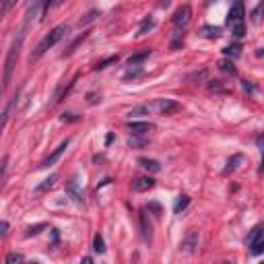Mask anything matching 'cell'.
<instances>
[{
  "mask_svg": "<svg viewBox=\"0 0 264 264\" xmlns=\"http://www.w3.org/2000/svg\"><path fill=\"white\" fill-rule=\"evenodd\" d=\"M68 145H70V138L62 140V143H60L58 147L54 149V153H52V155H48V157L44 159V161H42V165H40V167H50V165H54V163H56V161H58V159L62 157V153H64V151L68 149Z\"/></svg>",
  "mask_w": 264,
  "mask_h": 264,
  "instance_id": "9c48e42d",
  "label": "cell"
},
{
  "mask_svg": "<svg viewBox=\"0 0 264 264\" xmlns=\"http://www.w3.org/2000/svg\"><path fill=\"white\" fill-rule=\"evenodd\" d=\"M23 37H25V29L19 31V37L15 40L11 52L6 56V62H4V79H2V85L8 87L11 85V79H13V72H15V66H17V60H19V50H21V44H23Z\"/></svg>",
  "mask_w": 264,
  "mask_h": 264,
  "instance_id": "3957f363",
  "label": "cell"
},
{
  "mask_svg": "<svg viewBox=\"0 0 264 264\" xmlns=\"http://www.w3.org/2000/svg\"><path fill=\"white\" fill-rule=\"evenodd\" d=\"M140 229H143V238L147 242H151V231H153V227H151V223H147V215L140 213Z\"/></svg>",
  "mask_w": 264,
  "mask_h": 264,
  "instance_id": "2e32d148",
  "label": "cell"
},
{
  "mask_svg": "<svg viewBox=\"0 0 264 264\" xmlns=\"http://www.w3.org/2000/svg\"><path fill=\"white\" fill-rule=\"evenodd\" d=\"M227 23L235 37H243V33H246V8H243L242 0H235V4L227 15Z\"/></svg>",
  "mask_w": 264,
  "mask_h": 264,
  "instance_id": "7a4b0ae2",
  "label": "cell"
},
{
  "mask_svg": "<svg viewBox=\"0 0 264 264\" xmlns=\"http://www.w3.org/2000/svg\"><path fill=\"white\" fill-rule=\"evenodd\" d=\"M151 111H153V106H149V103H145V106H136V108H132L128 111V116H149Z\"/></svg>",
  "mask_w": 264,
  "mask_h": 264,
  "instance_id": "5bb4252c",
  "label": "cell"
},
{
  "mask_svg": "<svg viewBox=\"0 0 264 264\" xmlns=\"http://www.w3.org/2000/svg\"><path fill=\"white\" fill-rule=\"evenodd\" d=\"M219 68L223 70V72H227V74H238V70H235V66H233V62H229V60H221L219 62Z\"/></svg>",
  "mask_w": 264,
  "mask_h": 264,
  "instance_id": "ffe728a7",
  "label": "cell"
},
{
  "mask_svg": "<svg viewBox=\"0 0 264 264\" xmlns=\"http://www.w3.org/2000/svg\"><path fill=\"white\" fill-rule=\"evenodd\" d=\"M190 204V196H186V194H182V196H177V200H176V204H174V213H177L180 215L186 206Z\"/></svg>",
  "mask_w": 264,
  "mask_h": 264,
  "instance_id": "e0dca14e",
  "label": "cell"
},
{
  "mask_svg": "<svg viewBox=\"0 0 264 264\" xmlns=\"http://www.w3.org/2000/svg\"><path fill=\"white\" fill-rule=\"evenodd\" d=\"M260 8H262V4H258L256 8H254V13H252V21H254V23L260 21Z\"/></svg>",
  "mask_w": 264,
  "mask_h": 264,
  "instance_id": "4dcf8cb0",
  "label": "cell"
},
{
  "mask_svg": "<svg viewBox=\"0 0 264 264\" xmlns=\"http://www.w3.org/2000/svg\"><path fill=\"white\" fill-rule=\"evenodd\" d=\"M155 126L151 122H128V130L132 132V136H140V134H147Z\"/></svg>",
  "mask_w": 264,
  "mask_h": 264,
  "instance_id": "30bf717a",
  "label": "cell"
},
{
  "mask_svg": "<svg viewBox=\"0 0 264 264\" xmlns=\"http://www.w3.org/2000/svg\"><path fill=\"white\" fill-rule=\"evenodd\" d=\"M6 163H8V157H2V161H0V188H2L4 177H6Z\"/></svg>",
  "mask_w": 264,
  "mask_h": 264,
  "instance_id": "83f0119b",
  "label": "cell"
},
{
  "mask_svg": "<svg viewBox=\"0 0 264 264\" xmlns=\"http://www.w3.org/2000/svg\"><path fill=\"white\" fill-rule=\"evenodd\" d=\"M151 188H155V180H153V177H149V176L136 177V180L132 182V190H134V192H149Z\"/></svg>",
  "mask_w": 264,
  "mask_h": 264,
  "instance_id": "8fae6325",
  "label": "cell"
},
{
  "mask_svg": "<svg viewBox=\"0 0 264 264\" xmlns=\"http://www.w3.org/2000/svg\"><path fill=\"white\" fill-rule=\"evenodd\" d=\"M248 248H250V252L254 254V256L262 254V250H264V235H262L260 225H256V227L250 231V235H248Z\"/></svg>",
  "mask_w": 264,
  "mask_h": 264,
  "instance_id": "5b68a950",
  "label": "cell"
},
{
  "mask_svg": "<svg viewBox=\"0 0 264 264\" xmlns=\"http://www.w3.org/2000/svg\"><path fill=\"white\" fill-rule=\"evenodd\" d=\"M153 110H157L161 116H174L177 111H182V106L174 99H157L153 103Z\"/></svg>",
  "mask_w": 264,
  "mask_h": 264,
  "instance_id": "8992f818",
  "label": "cell"
},
{
  "mask_svg": "<svg viewBox=\"0 0 264 264\" xmlns=\"http://www.w3.org/2000/svg\"><path fill=\"white\" fill-rule=\"evenodd\" d=\"M93 250H95L97 254H103V252H106V243H103V238H101L99 233L95 235V238H93Z\"/></svg>",
  "mask_w": 264,
  "mask_h": 264,
  "instance_id": "44dd1931",
  "label": "cell"
},
{
  "mask_svg": "<svg viewBox=\"0 0 264 264\" xmlns=\"http://www.w3.org/2000/svg\"><path fill=\"white\" fill-rule=\"evenodd\" d=\"M0 95H2V91H0Z\"/></svg>",
  "mask_w": 264,
  "mask_h": 264,
  "instance_id": "e575fe53",
  "label": "cell"
},
{
  "mask_svg": "<svg viewBox=\"0 0 264 264\" xmlns=\"http://www.w3.org/2000/svg\"><path fill=\"white\" fill-rule=\"evenodd\" d=\"M66 194H68L77 204L83 202V188H81V182H79V176H74L66 182Z\"/></svg>",
  "mask_w": 264,
  "mask_h": 264,
  "instance_id": "ba28073f",
  "label": "cell"
},
{
  "mask_svg": "<svg viewBox=\"0 0 264 264\" xmlns=\"http://www.w3.org/2000/svg\"><path fill=\"white\" fill-rule=\"evenodd\" d=\"M155 27V21L153 19H145L143 23H140V27H138V35H145L147 31H151Z\"/></svg>",
  "mask_w": 264,
  "mask_h": 264,
  "instance_id": "7402d4cb",
  "label": "cell"
},
{
  "mask_svg": "<svg viewBox=\"0 0 264 264\" xmlns=\"http://www.w3.org/2000/svg\"><path fill=\"white\" fill-rule=\"evenodd\" d=\"M35 17H42V19H44V0H27L25 27H23L25 31H27V27H31V23L35 21Z\"/></svg>",
  "mask_w": 264,
  "mask_h": 264,
  "instance_id": "277c9868",
  "label": "cell"
},
{
  "mask_svg": "<svg viewBox=\"0 0 264 264\" xmlns=\"http://www.w3.org/2000/svg\"><path fill=\"white\" fill-rule=\"evenodd\" d=\"M15 2H17V0H0V19H2V15L6 11H11V8L15 6Z\"/></svg>",
  "mask_w": 264,
  "mask_h": 264,
  "instance_id": "484cf974",
  "label": "cell"
},
{
  "mask_svg": "<svg viewBox=\"0 0 264 264\" xmlns=\"http://www.w3.org/2000/svg\"><path fill=\"white\" fill-rule=\"evenodd\" d=\"M118 62V56H110V58H106V60H101V62H97V66H95V70H103V68H108L110 64H116Z\"/></svg>",
  "mask_w": 264,
  "mask_h": 264,
  "instance_id": "d4e9b609",
  "label": "cell"
},
{
  "mask_svg": "<svg viewBox=\"0 0 264 264\" xmlns=\"http://www.w3.org/2000/svg\"><path fill=\"white\" fill-rule=\"evenodd\" d=\"M138 165L143 167V169H147V172H153V174L161 172V163L155 161V159H145V157H140V159H138Z\"/></svg>",
  "mask_w": 264,
  "mask_h": 264,
  "instance_id": "4fadbf2b",
  "label": "cell"
},
{
  "mask_svg": "<svg viewBox=\"0 0 264 264\" xmlns=\"http://www.w3.org/2000/svg\"><path fill=\"white\" fill-rule=\"evenodd\" d=\"M172 21H174V25L177 27V29H182V31H184L186 27L190 25V21H192V8L188 6V4L180 6V8H177V11L174 13V19H172Z\"/></svg>",
  "mask_w": 264,
  "mask_h": 264,
  "instance_id": "52a82bcc",
  "label": "cell"
},
{
  "mask_svg": "<svg viewBox=\"0 0 264 264\" xmlns=\"http://www.w3.org/2000/svg\"><path fill=\"white\" fill-rule=\"evenodd\" d=\"M151 56V50H145V52H140V54H134V56H130L128 58V66H138V64H143L147 58Z\"/></svg>",
  "mask_w": 264,
  "mask_h": 264,
  "instance_id": "9a60e30c",
  "label": "cell"
},
{
  "mask_svg": "<svg viewBox=\"0 0 264 264\" xmlns=\"http://www.w3.org/2000/svg\"><path fill=\"white\" fill-rule=\"evenodd\" d=\"M56 180H58V176H56V174H52L50 177H45V180H44V184H40V186L35 188V192H45V190H50V188L56 184Z\"/></svg>",
  "mask_w": 264,
  "mask_h": 264,
  "instance_id": "ac0fdd59",
  "label": "cell"
},
{
  "mask_svg": "<svg viewBox=\"0 0 264 264\" xmlns=\"http://www.w3.org/2000/svg\"><path fill=\"white\" fill-rule=\"evenodd\" d=\"M97 17H99V13H97V11H91L89 15H85V17L81 19V23H79V25H81V27H83V25H89V23H93V21H95Z\"/></svg>",
  "mask_w": 264,
  "mask_h": 264,
  "instance_id": "4316f807",
  "label": "cell"
},
{
  "mask_svg": "<svg viewBox=\"0 0 264 264\" xmlns=\"http://www.w3.org/2000/svg\"><path fill=\"white\" fill-rule=\"evenodd\" d=\"M240 50H242L240 44H233V45H227V48H225L223 52H225V56H229V58H231V56H233V58H238V56L242 54Z\"/></svg>",
  "mask_w": 264,
  "mask_h": 264,
  "instance_id": "603a6c76",
  "label": "cell"
},
{
  "mask_svg": "<svg viewBox=\"0 0 264 264\" xmlns=\"http://www.w3.org/2000/svg\"><path fill=\"white\" fill-rule=\"evenodd\" d=\"M243 161V157L242 155H233L229 161H227V167H225V174H231V172H235L238 169V163H242Z\"/></svg>",
  "mask_w": 264,
  "mask_h": 264,
  "instance_id": "d6986e66",
  "label": "cell"
},
{
  "mask_svg": "<svg viewBox=\"0 0 264 264\" xmlns=\"http://www.w3.org/2000/svg\"><path fill=\"white\" fill-rule=\"evenodd\" d=\"M140 74V70H130L128 74H126V79H134V77H138Z\"/></svg>",
  "mask_w": 264,
  "mask_h": 264,
  "instance_id": "836d02e7",
  "label": "cell"
},
{
  "mask_svg": "<svg viewBox=\"0 0 264 264\" xmlns=\"http://www.w3.org/2000/svg\"><path fill=\"white\" fill-rule=\"evenodd\" d=\"M8 227H11V225H8L6 221H0V235H4L8 231Z\"/></svg>",
  "mask_w": 264,
  "mask_h": 264,
  "instance_id": "d6a6232c",
  "label": "cell"
},
{
  "mask_svg": "<svg viewBox=\"0 0 264 264\" xmlns=\"http://www.w3.org/2000/svg\"><path fill=\"white\" fill-rule=\"evenodd\" d=\"M202 35L204 37H219L221 27H202Z\"/></svg>",
  "mask_w": 264,
  "mask_h": 264,
  "instance_id": "cb8c5ba5",
  "label": "cell"
},
{
  "mask_svg": "<svg viewBox=\"0 0 264 264\" xmlns=\"http://www.w3.org/2000/svg\"><path fill=\"white\" fill-rule=\"evenodd\" d=\"M25 258L21 256V254H8L6 256V262H23Z\"/></svg>",
  "mask_w": 264,
  "mask_h": 264,
  "instance_id": "f1b7e54d",
  "label": "cell"
},
{
  "mask_svg": "<svg viewBox=\"0 0 264 264\" xmlns=\"http://www.w3.org/2000/svg\"><path fill=\"white\" fill-rule=\"evenodd\" d=\"M196 246H198V235H196V231H190V233H188L186 238L182 240L180 250H184V252H194Z\"/></svg>",
  "mask_w": 264,
  "mask_h": 264,
  "instance_id": "7c38bea8",
  "label": "cell"
},
{
  "mask_svg": "<svg viewBox=\"0 0 264 264\" xmlns=\"http://www.w3.org/2000/svg\"><path fill=\"white\" fill-rule=\"evenodd\" d=\"M213 83H215V85H209V89H211V91H221V93L227 91V89H223V87H221L219 81H213Z\"/></svg>",
  "mask_w": 264,
  "mask_h": 264,
  "instance_id": "1f68e13d",
  "label": "cell"
},
{
  "mask_svg": "<svg viewBox=\"0 0 264 264\" xmlns=\"http://www.w3.org/2000/svg\"><path fill=\"white\" fill-rule=\"evenodd\" d=\"M42 229H45V225H37V227H29V229H27V235H37Z\"/></svg>",
  "mask_w": 264,
  "mask_h": 264,
  "instance_id": "f546056e",
  "label": "cell"
},
{
  "mask_svg": "<svg viewBox=\"0 0 264 264\" xmlns=\"http://www.w3.org/2000/svg\"><path fill=\"white\" fill-rule=\"evenodd\" d=\"M66 33H68V25H58V27H54V29H52L48 35H45L40 44H37V48L31 52V56H29V62H31V64H33V62H37V60H40L42 56H44L45 52H48L50 48H54V45L58 44V42L62 40V37L66 35Z\"/></svg>",
  "mask_w": 264,
  "mask_h": 264,
  "instance_id": "6da1fadb",
  "label": "cell"
}]
</instances>
